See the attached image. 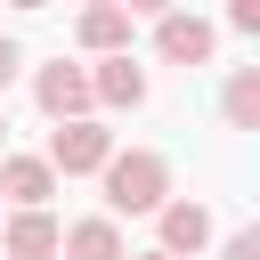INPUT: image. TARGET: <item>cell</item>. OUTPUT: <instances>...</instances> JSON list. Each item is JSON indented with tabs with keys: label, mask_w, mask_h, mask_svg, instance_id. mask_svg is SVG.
Instances as JSON below:
<instances>
[{
	"label": "cell",
	"mask_w": 260,
	"mask_h": 260,
	"mask_svg": "<svg viewBox=\"0 0 260 260\" xmlns=\"http://www.w3.org/2000/svg\"><path fill=\"white\" fill-rule=\"evenodd\" d=\"M65 260H122L114 211H106V219H73V228H65Z\"/></svg>",
	"instance_id": "9c48e42d"
},
{
	"label": "cell",
	"mask_w": 260,
	"mask_h": 260,
	"mask_svg": "<svg viewBox=\"0 0 260 260\" xmlns=\"http://www.w3.org/2000/svg\"><path fill=\"white\" fill-rule=\"evenodd\" d=\"M138 260H179V252H162V244H154V252H138Z\"/></svg>",
	"instance_id": "2e32d148"
},
{
	"label": "cell",
	"mask_w": 260,
	"mask_h": 260,
	"mask_svg": "<svg viewBox=\"0 0 260 260\" xmlns=\"http://www.w3.org/2000/svg\"><path fill=\"white\" fill-rule=\"evenodd\" d=\"M154 219H162V252H179V260L211 244V211H203V203H162Z\"/></svg>",
	"instance_id": "ba28073f"
},
{
	"label": "cell",
	"mask_w": 260,
	"mask_h": 260,
	"mask_svg": "<svg viewBox=\"0 0 260 260\" xmlns=\"http://www.w3.org/2000/svg\"><path fill=\"white\" fill-rule=\"evenodd\" d=\"M219 114H228L236 130H260V65L228 73V89H219Z\"/></svg>",
	"instance_id": "8fae6325"
},
{
	"label": "cell",
	"mask_w": 260,
	"mask_h": 260,
	"mask_svg": "<svg viewBox=\"0 0 260 260\" xmlns=\"http://www.w3.org/2000/svg\"><path fill=\"white\" fill-rule=\"evenodd\" d=\"M130 8H138V16H171L179 0H130Z\"/></svg>",
	"instance_id": "9a60e30c"
},
{
	"label": "cell",
	"mask_w": 260,
	"mask_h": 260,
	"mask_svg": "<svg viewBox=\"0 0 260 260\" xmlns=\"http://www.w3.org/2000/svg\"><path fill=\"white\" fill-rule=\"evenodd\" d=\"M98 106H146V73H138L122 49L98 65Z\"/></svg>",
	"instance_id": "30bf717a"
},
{
	"label": "cell",
	"mask_w": 260,
	"mask_h": 260,
	"mask_svg": "<svg viewBox=\"0 0 260 260\" xmlns=\"http://www.w3.org/2000/svg\"><path fill=\"white\" fill-rule=\"evenodd\" d=\"M8 8H49V0H8Z\"/></svg>",
	"instance_id": "e0dca14e"
},
{
	"label": "cell",
	"mask_w": 260,
	"mask_h": 260,
	"mask_svg": "<svg viewBox=\"0 0 260 260\" xmlns=\"http://www.w3.org/2000/svg\"><path fill=\"white\" fill-rule=\"evenodd\" d=\"M16 65H24V49H16V41H0V89L16 81Z\"/></svg>",
	"instance_id": "5bb4252c"
},
{
	"label": "cell",
	"mask_w": 260,
	"mask_h": 260,
	"mask_svg": "<svg viewBox=\"0 0 260 260\" xmlns=\"http://www.w3.org/2000/svg\"><path fill=\"white\" fill-rule=\"evenodd\" d=\"M162 203H171V162L154 146H130V154L106 162V211L114 219L122 211H162Z\"/></svg>",
	"instance_id": "6da1fadb"
},
{
	"label": "cell",
	"mask_w": 260,
	"mask_h": 260,
	"mask_svg": "<svg viewBox=\"0 0 260 260\" xmlns=\"http://www.w3.org/2000/svg\"><path fill=\"white\" fill-rule=\"evenodd\" d=\"M154 49L171 57V65H211V49H219V32L203 24V16H154Z\"/></svg>",
	"instance_id": "277c9868"
},
{
	"label": "cell",
	"mask_w": 260,
	"mask_h": 260,
	"mask_svg": "<svg viewBox=\"0 0 260 260\" xmlns=\"http://www.w3.org/2000/svg\"><path fill=\"white\" fill-rule=\"evenodd\" d=\"M0 195H8L16 211L49 203V195H57V162H49V154H8V162H0Z\"/></svg>",
	"instance_id": "8992f818"
},
{
	"label": "cell",
	"mask_w": 260,
	"mask_h": 260,
	"mask_svg": "<svg viewBox=\"0 0 260 260\" xmlns=\"http://www.w3.org/2000/svg\"><path fill=\"white\" fill-rule=\"evenodd\" d=\"M228 260H260V228H236L228 236Z\"/></svg>",
	"instance_id": "4fadbf2b"
},
{
	"label": "cell",
	"mask_w": 260,
	"mask_h": 260,
	"mask_svg": "<svg viewBox=\"0 0 260 260\" xmlns=\"http://www.w3.org/2000/svg\"><path fill=\"white\" fill-rule=\"evenodd\" d=\"M49 162H57L65 179L106 171V162H114V130H106V122H89V114H81V122H57V130H49Z\"/></svg>",
	"instance_id": "7a4b0ae2"
},
{
	"label": "cell",
	"mask_w": 260,
	"mask_h": 260,
	"mask_svg": "<svg viewBox=\"0 0 260 260\" xmlns=\"http://www.w3.org/2000/svg\"><path fill=\"white\" fill-rule=\"evenodd\" d=\"M0 252H8V260H57V252H65V228L32 203V211H16V219L0 228Z\"/></svg>",
	"instance_id": "5b68a950"
},
{
	"label": "cell",
	"mask_w": 260,
	"mask_h": 260,
	"mask_svg": "<svg viewBox=\"0 0 260 260\" xmlns=\"http://www.w3.org/2000/svg\"><path fill=\"white\" fill-rule=\"evenodd\" d=\"M0 228H8V219H0Z\"/></svg>",
	"instance_id": "d6986e66"
},
{
	"label": "cell",
	"mask_w": 260,
	"mask_h": 260,
	"mask_svg": "<svg viewBox=\"0 0 260 260\" xmlns=\"http://www.w3.org/2000/svg\"><path fill=\"white\" fill-rule=\"evenodd\" d=\"M0 130H8V122H0Z\"/></svg>",
	"instance_id": "ac0fdd59"
},
{
	"label": "cell",
	"mask_w": 260,
	"mask_h": 260,
	"mask_svg": "<svg viewBox=\"0 0 260 260\" xmlns=\"http://www.w3.org/2000/svg\"><path fill=\"white\" fill-rule=\"evenodd\" d=\"M32 98H41V114L49 122H81L89 106H98V73H81V65H41V81H32Z\"/></svg>",
	"instance_id": "3957f363"
},
{
	"label": "cell",
	"mask_w": 260,
	"mask_h": 260,
	"mask_svg": "<svg viewBox=\"0 0 260 260\" xmlns=\"http://www.w3.org/2000/svg\"><path fill=\"white\" fill-rule=\"evenodd\" d=\"M228 24L236 32H260V0H228Z\"/></svg>",
	"instance_id": "7c38bea8"
},
{
	"label": "cell",
	"mask_w": 260,
	"mask_h": 260,
	"mask_svg": "<svg viewBox=\"0 0 260 260\" xmlns=\"http://www.w3.org/2000/svg\"><path fill=\"white\" fill-rule=\"evenodd\" d=\"M130 16H138L130 0H89L73 32H81V49H98V57H114V49H130Z\"/></svg>",
	"instance_id": "52a82bcc"
}]
</instances>
